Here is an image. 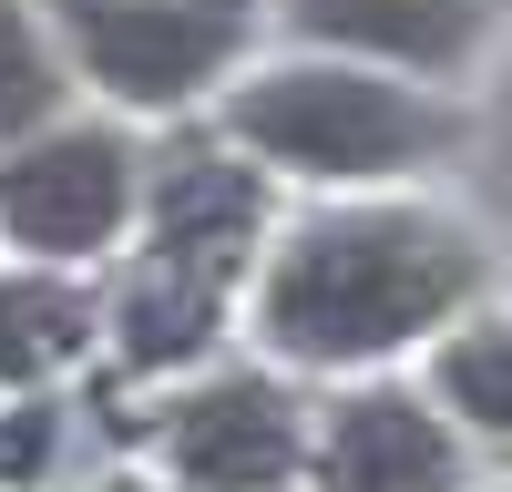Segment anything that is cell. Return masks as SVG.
<instances>
[{
  "instance_id": "obj_1",
  "label": "cell",
  "mask_w": 512,
  "mask_h": 492,
  "mask_svg": "<svg viewBox=\"0 0 512 492\" xmlns=\"http://www.w3.org/2000/svg\"><path fill=\"white\" fill-rule=\"evenodd\" d=\"M482 277H492V257L451 216L369 205V216H318L297 236L256 318L287 359H379L420 328H441Z\"/></svg>"
},
{
  "instance_id": "obj_2",
  "label": "cell",
  "mask_w": 512,
  "mask_h": 492,
  "mask_svg": "<svg viewBox=\"0 0 512 492\" xmlns=\"http://www.w3.org/2000/svg\"><path fill=\"white\" fill-rule=\"evenodd\" d=\"M236 134L256 154L297 164V175H400V164L441 154L451 144V113L410 82H379V72H349V62H297V72H267L236 93Z\"/></svg>"
},
{
  "instance_id": "obj_3",
  "label": "cell",
  "mask_w": 512,
  "mask_h": 492,
  "mask_svg": "<svg viewBox=\"0 0 512 492\" xmlns=\"http://www.w3.org/2000/svg\"><path fill=\"white\" fill-rule=\"evenodd\" d=\"M246 0H72V41L123 103H185L246 52Z\"/></svg>"
},
{
  "instance_id": "obj_4",
  "label": "cell",
  "mask_w": 512,
  "mask_h": 492,
  "mask_svg": "<svg viewBox=\"0 0 512 492\" xmlns=\"http://www.w3.org/2000/svg\"><path fill=\"white\" fill-rule=\"evenodd\" d=\"M123 216H134V154L103 123L0 164V226L21 246H41V257H93V246H113Z\"/></svg>"
},
{
  "instance_id": "obj_5",
  "label": "cell",
  "mask_w": 512,
  "mask_h": 492,
  "mask_svg": "<svg viewBox=\"0 0 512 492\" xmlns=\"http://www.w3.org/2000/svg\"><path fill=\"white\" fill-rule=\"evenodd\" d=\"M451 482H461L451 431L420 400H400V390H369V400H349L328 421L318 492H451Z\"/></svg>"
},
{
  "instance_id": "obj_6",
  "label": "cell",
  "mask_w": 512,
  "mask_h": 492,
  "mask_svg": "<svg viewBox=\"0 0 512 492\" xmlns=\"http://www.w3.org/2000/svg\"><path fill=\"white\" fill-rule=\"evenodd\" d=\"M297 462V410L267 380H216L175 410V472L205 492H267Z\"/></svg>"
},
{
  "instance_id": "obj_7",
  "label": "cell",
  "mask_w": 512,
  "mask_h": 492,
  "mask_svg": "<svg viewBox=\"0 0 512 492\" xmlns=\"http://www.w3.org/2000/svg\"><path fill=\"white\" fill-rule=\"evenodd\" d=\"M256 205H267V195H256L246 164L175 154V164H164V185H154V246H164V267L226 287V267L246 257V236H256Z\"/></svg>"
},
{
  "instance_id": "obj_8",
  "label": "cell",
  "mask_w": 512,
  "mask_h": 492,
  "mask_svg": "<svg viewBox=\"0 0 512 492\" xmlns=\"http://www.w3.org/2000/svg\"><path fill=\"white\" fill-rule=\"evenodd\" d=\"M287 11H297V31L410 62V72H461L492 31V0H287Z\"/></svg>"
},
{
  "instance_id": "obj_9",
  "label": "cell",
  "mask_w": 512,
  "mask_h": 492,
  "mask_svg": "<svg viewBox=\"0 0 512 492\" xmlns=\"http://www.w3.org/2000/svg\"><path fill=\"white\" fill-rule=\"evenodd\" d=\"M82 328H93L82 287H62V277H0V380L62 369L82 349Z\"/></svg>"
},
{
  "instance_id": "obj_10",
  "label": "cell",
  "mask_w": 512,
  "mask_h": 492,
  "mask_svg": "<svg viewBox=\"0 0 512 492\" xmlns=\"http://www.w3.org/2000/svg\"><path fill=\"white\" fill-rule=\"evenodd\" d=\"M216 298H226V287L154 267V277L134 287V298H123V349H134L144 369H164V359H195V349H205V328H216Z\"/></svg>"
},
{
  "instance_id": "obj_11",
  "label": "cell",
  "mask_w": 512,
  "mask_h": 492,
  "mask_svg": "<svg viewBox=\"0 0 512 492\" xmlns=\"http://www.w3.org/2000/svg\"><path fill=\"white\" fill-rule=\"evenodd\" d=\"M441 390L451 410H472L492 441H512V318H482L441 349Z\"/></svg>"
},
{
  "instance_id": "obj_12",
  "label": "cell",
  "mask_w": 512,
  "mask_h": 492,
  "mask_svg": "<svg viewBox=\"0 0 512 492\" xmlns=\"http://www.w3.org/2000/svg\"><path fill=\"white\" fill-rule=\"evenodd\" d=\"M62 103V72H52V52H41V31L21 21V0H0V144L11 134H31L41 113Z\"/></svg>"
}]
</instances>
